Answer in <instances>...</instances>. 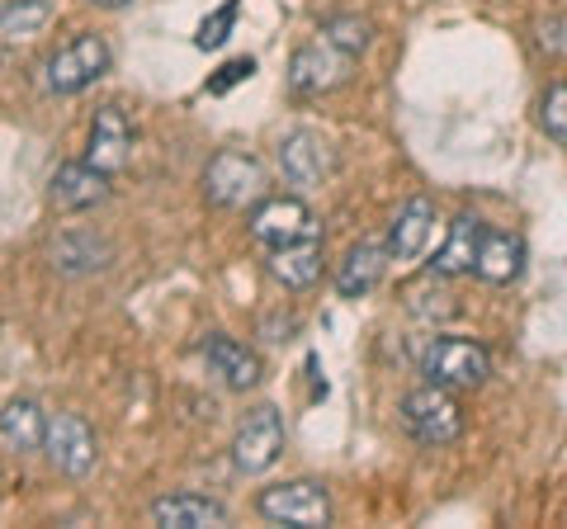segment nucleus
Masks as SVG:
<instances>
[{
    "instance_id": "obj_3",
    "label": "nucleus",
    "mask_w": 567,
    "mask_h": 529,
    "mask_svg": "<svg viewBox=\"0 0 567 529\" xmlns=\"http://www.w3.org/2000/svg\"><path fill=\"white\" fill-rule=\"evenodd\" d=\"M421 374L425 383H440L458 393V387H483L492 374V355L487 345H477L468 336H435L421 350Z\"/></svg>"
},
{
    "instance_id": "obj_12",
    "label": "nucleus",
    "mask_w": 567,
    "mask_h": 529,
    "mask_svg": "<svg viewBox=\"0 0 567 529\" xmlns=\"http://www.w3.org/2000/svg\"><path fill=\"white\" fill-rule=\"evenodd\" d=\"M85 162L104 175H118L123 166L133 162V118L118 110V104H104L95 110V123H91V152Z\"/></svg>"
},
{
    "instance_id": "obj_5",
    "label": "nucleus",
    "mask_w": 567,
    "mask_h": 529,
    "mask_svg": "<svg viewBox=\"0 0 567 529\" xmlns=\"http://www.w3.org/2000/svg\"><path fill=\"white\" fill-rule=\"evenodd\" d=\"M256 510L270 525H293V529H322V525H331V497H327V487L312 483V478L265 487L256 497Z\"/></svg>"
},
{
    "instance_id": "obj_4",
    "label": "nucleus",
    "mask_w": 567,
    "mask_h": 529,
    "mask_svg": "<svg viewBox=\"0 0 567 529\" xmlns=\"http://www.w3.org/2000/svg\"><path fill=\"white\" fill-rule=\"evenodd\" d=\"M110 43L100 33H76L66 39L52 58L43 62V85L52 95H81L85 85H95L104 72H110Z\"/></svg>"
},
{
    "instance_id": "obj_2",
    "label": "nucleus",
    "mask_w": 567,
    "mask_h": 529,
    "mask_svg": "<svg viewBox=\"0 0 567 529\" xmlns=\"http://www.w3.org/2000/svg\"><path fill=\"white\" fill-rule=\"evenodd\" d=\"M402 426H406V435H412L416 445L440 449V445H454V439L464 435V412H458L450 387L421 383V387H412V393L402 397Z\"/></svg>"
},
{
    "instance_id": "obj_16",
    "label": "nucleus",
    "mask_w": 567,
    "mask_h": 529,
    "mask_svg": "<svg viewBox=\"0 0 567 529\" xmlns=\"http://www.w3.org/2000/svg\"><path fill=\"white\" fill-rule=\"evenodd\" d=\"M204 360H208L213 374H218L227 387H237V393H246V387H256L265 378L260 355L256 350H246L241 341H233V336H208L204 341Z\"/></svg>"
},
{
    "instance_id": "obj_26",
    "label": "nucleus",
    "mask_w": 567,
    "mask_h": 529,
    "mask_svg": "<svg viewBox=\"0 0 567 529\" xmlns=\"http://www.w3.org/2000/svg\"><path fill=\"white\" fill-rule=\"evenodd\" d=\"M539 48L554 52V58H567V20H544L539 24Z\"/></svg>"
},
{
    "instance_id": "obj_8",
    "label": "nucleus",
    "mask_w": 567,
    "mask_h": 529,
    "mask_svg": "<svg viewBox=\"0 0 567 529\" xmlns=\"http://www.w3.org/2000/svg\"><path fill=\"white\" fill-rule=\"evenodd\" d=\"M279 170L289 185H322L336 170V147L331 137H322L317 128H293L279 137Z\"/></svg>"
},
{
    "instance_id": "obj_19",
    "label": "nucleus",
    "mask_w": 567,
    "mask_h": 529,
    "mask_svg": "<svg viewBox=\"0 0 567 529\" xmlns=\"http://www.w3.org/2000/svg\"><path fill=\"white\" fill-rule=\"evenodd\" d=\"M483 218L477 214H458L454 222H450V237H445V246L435 251V274L440 279H454V274H473V260H477V246H483Z\"/></svg>"
},
{
    "instance_id": "obj_6",
    "label": "nucleus",
    "mask_w": 567,
    "mask_h": 529,
    "mask_svg": "<svg viewBox=\"0 0 567 529\" xmlns=\"http://www.w3.org/2000/svg\"><path fill=\"white\" fill-rule=\"evenodd\" d=\"M43 454L66 478H85V473H95V464H100V439L76 412H58V416H48Z\"/></svg>"
},
{
    "instance_id": "obj_15",
    "label": "nucleus",
    "mask_w": 567,
    "mask_h": 529,
    "mask_svg": "<svg viewBox=\"0 0 567 529\" xmlns=\"http://www.w3.org/2000/svg\"><path fill=\"white\" fill-rule=\"evenodd\" d=\"M152 520L162 529H218L227 525V506L199 491H175V497L152 501Z\"/></svg>"
},
{
    "instance_id": "obj_17",
    "label": "nucleus",
    "mask_w": 567,
    "mask_h": 529,
    "mask_svg": "<svg viewBox=\"0 0 567 529\" xmlns=\"http://www.w3.org/2000/svg\"><path fill=\"white\" fill-rule=\"evenodd\" d=\"M473 274L483 279V284H516L525 274V241L516 232H483Z\"/></svg>"
},
{
    "instance_id": "obj_25",
    "label": "nucleus",
    "mask_w": 567,
    "mask_h": 529,
    "mask_svg": "<svg viewBox=\"0 0 567 529\" xmlns=\"http://www.w3.org/2000/svg\"><path fill=\"white\" fill-rule=\"evenodd\" d=\"M233 24H237V0H227L218 14H208V20L199 24L194 43H199L204 52H208V48H223V43H227V33H233Z\"/></svg>"
},
{
    "instance_id": "obj_11",
    "label": "nucleus",
    "mask_w": 567,
    "mask_h": 529,
    "mask_svg": "<svg viewBox=\"0 0 567 529\" xmlns=\"http://www.w3.org/2000/svg\"><path fill=\"white\" fill-rule=\"evenodd\" d=\"M104 199H110V175L95 170L91 162H66L48 180V204L58 214H81V208H95Z\"/></svg>"
},
{
    "instance_id": "obj_20",
    "label": "nucleus",
    "mask_w": 567,
    "mask_h": 529,
    "mask_svg": "<svg viewBox=\"0 0 567 529\" xmlns=\"http://www.w3.org/2000/svg\"><path fill=\"white\" fill-rule=\"evenodd\" d=\"M43 435H48V416L33 397H10L6 412H0V445L10 454H33L43 449Z\"/></svg>"
},
{
    "instance_id": "obj_21",
    "label": "nucleus",
    "mask_w": 567,
    "mask_h": 529,
    "mask_svg": "<svg viewBox=\"0 0 567 529\" xmlns=\"http://www.w3.org/2000/svg\"><path fill=\"white\" fill-rule=\"evenodd\" d=\"M52 264L62 274H91L110 264V241H100L95 232H62L52 241Z\"/></svg>"
},
{
    "instance_id": "obj_14",
    "label": "nucleus",
    "mask_w": 567,
    "mask_h": 529,
    "mask_svg": "<svg viewBox=\"0 0 567 529\" xmlns=\"http://www.w3.org/2000/svg\"><path fill=\"white\" fill-rule=\"evenodd\" d=\"M435 237V204L431 199H406L398 214H393V227H388V256L393 260H416L425 246Z\"/></svg>"
},
{
    "instance_id": "obj_13",
    "label": "nucleus",
    "mask_w": 567,
    "mask_h": 529,
    "mask_svg": "<svg viewBox=\"0 0 567 529\" xmlns=\"http://www.w3.org/2000/svg\"><path fill=\"white\" fill-rule=\"evenodd\" d=\"M270 274L279 279L284 289L303 293L322 279V237H303V241H284V246H270Z\"/></svg>"
},
{
    "instance_id": "obj_24",
    "label": "nucleus",
    "mask_w": 567,
    "mask_h": 529,
    "mask_svg": "<svg viewBox=\"0 0 567 529\" xmlns=\"http://www.w3.org/2000/svg\"><path fill=\"white\" fill-rule=\"evenodd\" d=\"M539 123L558 147H567V81L548 85V91L539 95Z\"/></svg>"
},
{
    "instance_id": "obj_22",
    "label": "nucleus",
    "mask_w": 567,
    "mask_h": 529,
    "mask_svg": "<svg viewBox=\"0 0 567 529\" xmlns=\"http://www.w3.org/2000/svg\"><path fill=\"white\" fill-rule=\"evenodd\" d=\"M48 20H52L48 0H10V6L0 10V39H6V43L33 39V33H43Z\"/></svg>"
},
{
    "instance_id": "obj_9",
    "label": "nucleus",
    "mask_w": 567,
    "mask_h": 529,
    "mask_svg": "<svg viewBox=\"0 0 567 529\" xmlns=\"http://www.w3.org/2000/svg\"><path fill=\"white\" fill-rule=\"evenodd\" d=\"M284 439H289V431H284V416L275 407H256L251 416L237 426V439H233V464L241 473H265L275 464V458L284 454Z\"/></svg>"
},
{
    "instance_id": "obj_1",
    "label": "nucleus",
    "mask_w": 567,
    "mask_h": 529,
    "mask_svg": "<svg viewBox=\"0 0 567 529\" xmlns=\"http://www.w3.org/2000/svg\"><path fill=\"white\" fill-rule=\"evenodd\" d=\"M270 189V175L251 152L227 147L204 166V199L213 208H256Z\"/></svg>"
},
{
    "instance_id": "obj_28",
    "label": "nucleus",
    "mask_w": 567,
    "mask_h": 529,
    "mask_svg": "<svg viewBox=\"0 0 567 529\" xmlns=\"http://www.w3.org/2000/svg\"><path fill=\"white\" fill-rule=\"evenodd\" d=\"M91 6H104V10H118V6H128V0H91Z\"/></svg>"
},
{
    "instance_id": "obj_7",
    "label": "nucleus",
    "mask_w": 567,
    "mask_h": 529,
    "mask_svg": "<svg viewBox=\"0 0 567 529\" xmlns=\"http://www.w3.org/2000/svg\"><path fill=\"white\" fill-rule=\"evenodd\" d=\"M346 76H350V58L341 48H331L327 39L293 48V58H289V95H298V100L327 95Z\"/></svg>"
},
{
    "instance_id": "obj_23",
    "label": "nucleus",
    "mask_w": 567,
    "mask_h": 529,
    "mask_svg": "<svg viewBox=\"0 0 567 529\" xmlns=\"http://www.w3.org/2000/svg\"><path fill=\"white\" fill-rule=\"evenodd\" d=\"M322 39L331 48H341L346 58H360V52L369 48V39H374V24L360 20V14H327V20H322Z\"/></svg>"
},
{
    "instance_id": "obj_18",
    "label": "nucleus",
    "mask_w": 567,
    "mask_h": 529,
    "mask_svg": "<svg viewBox=\"0 0 567 529\" xmlns=\"http://www.w3.org/2000/svg\"><path fill=\"white\" fill-rule=\"evenodd\" d=\"M388 260H393V256H388V241H379V237L350 246V256L341 260V274H336V289H341V298L374 293L383 270H388Z\"/></svg>"
},
{
    "instance_id": "obj_27",
    "label": "nucleus",
    "mask_w": 567,
    "mask_h": 529,
    "mask_svg": "<svg viewBox=\"0 0 567 529\" xmlns=\"http://www.w3.org/2000/svg\"><path fill=\"white\" fill-rule=\"evenodd\" d=\"M251 72H256V62H251V58H237V62H227V66H223V76H213V81H208V91H213V95H218V91H227V85H237V81H246V76H251Z\"/></svg>"
},
{
    "instance_id": "obj_10",
    "label": "nucleus",
    "mask_w": 567,
    "mask_h": 529,
    "mask_svg": "<svg viewBox=\"0 0 567 529\" xmlns=\"http://www.w3.org/2000/svg\"><path fill=\"white\" fill-rule=\"evenodd\" d=\"M251 237L265 246L303 241V237H317V218L303 199H289V194L270 199V194H265V199L251 208Z\"/></svg>"
}]
</instances>
